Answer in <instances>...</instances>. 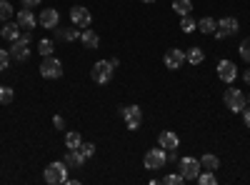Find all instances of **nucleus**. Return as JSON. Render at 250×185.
<instances>
[{
    "instance_id": "3",
    "label": "nucleus",
    "mask_w": 250,
    "mask_h": 185,
    "mask_svg": "<svg viewBox=\"0 0 250 185\" xmlns=\"http://www.w3.org/2000/svg\"><path fill=\"white\" fill-rule=\"evenodd\" d=\"M223 100H225V108L230 113H243V108H245V93L240 88H228Z\"/></svg>"
},
{
    "instance_id": "21",
    "label": "nucleus",
    "mask_w": 250,
    "mask_h": 185,
    "mask_svg": "<svg viewBox=\"0 0 250 185\" xmlns=\"http://www.w3.org/2000/svg\"><path fill=\"white\" fill-rule=\"evenodd\" d=\"M215 25H218V20L208 18V15L198 20V30H200V33H205V35H213V33H215Z\"/></svg>"
},
{
    "instance_id": "6",
    "label": "nucleus",
    "mask_w": 250,
    "mask_h": 185,
    "mask_svg": "<svg viewBox=\"0 0 250 185\" xmlns=\"http://www.w3.org/2000/svg\"><path fill=\"white\" fill-rule=\"evenodd\" d=\"M143 163H145L148 170H160V168H165V163H168V155H165L163 148H150L148 153H145Z\"/></svg>"
},
{
    "instance_id": "2",
    "label": "nucleus",
    "mask_w": 250,
    "mask_h": 185,
    "mask_svg": "<svg viewBox=\"0 0 250 185\" xmlns=\"http://www.w3.org/2000/svg\"><path fill=\"white\" fill-rule=\"evenodd\" d=\"M113 63L110 60H98V63L93 65V70H90V78L95 80L98 85H108L110 80H113Z\"/></svg>"
},
{
    "instance_id": "12",
    "label": "nucleus",
    "mask_w": 250,
    "mask_h": 185,
    "mask_svg": "<svg viewBox=\"0 0 250 185\" xmlns=\"http://www.w3.org/2000/svg\"><path fill=\"white\" fill-rule=\"evenodd\" d=\"M218 78L223 80V83H228V85L238 78V68H235L233 60H220L218 63Z\"/></svg>"
},
{
    "instance_id": "24",
    "label": "nucleus",
    "mask_w": 250,
    "mask_h": 185,
    "mask_svg": "<svg viewBox=\"0 0 250 185\" xmlns=\"http://www.w3.org/2000/svg\"><path fill=\"white\" fill-rule=\"evenodd\" d=\"M80 145H83V135H80V133L73 130V133L65 135V148H68V150H80Z\"/></svg>"
},
{
    "instance_id": "34",
    "label": "nucleus",
    "mask_w": 250,
    "mask_h": 185,
    "mask_svg": "<svg viewBox=\"0 0 250 185\" xmlns=\"http://www.w3.org/2000/svg\"><path fill=\"white\" fill-rule=\"evenodd\" d=\"M53 125H55L58 130H65V118H62V115H55V118H53Z\"/></svg>"
},
{
    "instance_id": "17",
    "label": "nucleus",
    "mask_w": 250,
    "mask_h": 185,
    "mask_svg": "<svg viewBox=\"0 0 250 185\" xmlns=\"http://www.w3.org/2000/svg\"><path fill=\"white\" fill-rule=\"evenodd\" d=\"M55 30V38L58 40H65V43H73V40H78L80 38V28L78 25H73V28H53Z\"/></svg>"
},
{
    "instance_id": "10",
    "label": "nucleus",
    "mask_w": 250,
    "mask_h": 185,
    "mask_svg": "<svg viewBox=\"0 0 250 185\" xmlns=\"http://www.w3.org/2000/svg\"><path fill=\"white\" fill-rule=\"evenodd\" d=\"M70 23L85 30V28H90V23H93V15H90V10H88V8L75 5V8H70Z\"/></svg>"
},
{
    "instance_id": "23",
    "label": "nucleus",
    "mask_w": 250,
    "mask_h": 185,
    "mask_svg": "<svg viewBox=\"0 0 250 185\" xmlns=\"http://www.w3.org/2000/svg\"><path fill=\"white\" fill-rule=\"evenodd\" d=\"M203 58H205V55H203V48H198V45H193L190 50L185 53V60H188L190 65H200V63H203Z\"/></svg>"
},
{
    "instance_id": "13",
    "label": "nucleus",
    "mask_w": 250,
    "mask_h": 185,
    "mask_svg": "<svg viewBox=\"0 0 250 185\" xmlns=\"http://www.w3.org/2000/svg\"><path fill=\"white\" fill-rule=\"evenodd\" d=\"M38 23L43 25V28H48V30H53L60 23V13L55 8H43V13L38 15Z\"/></svg>"
},
{
    "instance_id": "39",
    "label": "nucleus",
    "mask_w": 250,
    "mask_h": 185,
    "mask_svg": "<svg viewBox=\"0 0 250 185\" xmlns=\"http://www.w3.org/2000/svg\"><path fill=\"white\" fill-rule=\"evenodd\" d=\"M143 3H155V0H143Z\"/></svg>"
},
{
    "instance_id": "18",
    "label": "nucleus",
    "mask_w": 250,
    "mask_h": 185,
    "mask_svg": "<svg viewBox=\"0 0 250 185\" xmlns=\"http://www.w3.org/2000/svg\"><path fill=\"white\" fill-rule=\"evenodd\" d=\"M80 43H83V45H85L88 50H95V48L100 45V35H98L95 30H90V28H85V30H83V33H80Z\"/></svg>"
},
{
    "instance_id": "4",
    "label": "nucleus",
    "mask_w": 250,
    "mask_h": 185,
    "mask_svg": "<svg viewBox=\"0 0 250 185\" xmlns=\"http://www.w3.org/2000/svg\"><path fill=\"white\" fill-rule=\"evenodd\" d=\"M30 33L20 35L18 40H13V48H10V58L18 60V63H25V60L30 58Z\"/></svg>"
},
{
    "instance_id": "27",
    "label": "nucleus",
    "mask_w": 250,
    "mask_h": 185,
    "mask_svg": "<svg viewBox=\"0 0 250 185\" xmlns=\"http://www.w3.org/2000/svg\"><path fill=\"white\" fill-rule=\"evenodd\" d=\"M13 98H15L13 88H8V85H0V105H10Z\"/></svg>"
},
{
    "instance_id": "26",
    "label": "nucleus",
    "mask_w": 250,
    "mask_h": 185,
    "mask_svg": "<svg viewBox=\"0 0 250 185\" xmlns=\"http://www.w3.org/2000/svg\"><path fill=\"white\" fill-rule=\"evenodd\" d=\"M180 30L183 33H193V30H198V23H195L190 15H183L180 18Z\"/></svg>"
},
{
    "instance_id": "32",
    "label": "nucleus",
    "mask_w": 250,
    "mask_h": 185,
    "mask_svg": "<svg viewBox=\"0 0 250 185\" xmlns=\"http://www.w3.org/2000/svg\"><path fill=\"white\" fill-rule=\"evenodd\" d=\"M163 183H165V185H180V183H185V178H183L180 173H178V175H165Z\"/></svg>"
},
{
    "instance_id": "20",
    "label": "nucleus",
    "mask_w": 250,
    "mask_h": 185,
    "mask_svg": "<svg viewBox=\"0 0 250 185\" xmlns=\"http://www.w3.org/2000/svg\"><path fill=\"white\" fill-rule=\"evenodd\" d=\"M200 165H203V170H218L220 168V158L218 155H210V153H205L203 158H200Z\"/></svg>"
},
{
    "instance_id": "8",
    "label": "nucleus",
    "mask_w": 250,
    "mask_h": 185,
    "mask_svg": "<svg viewBox=\"0 0 250 185\" xmlns=\"http://www.w3.org/2000/svg\"><path fill=\"white\" fill-rule=\"evenodd\" d=\"M40 75H43V78H50V80L60 78V75H62V63H60L55 55L43 58V63H40Z\"/></svg>"
},
{
    "instance_id": "31",
    "label": "nucleus",
    "mask_w": 250,
    "mask_h": 185,
    "mask_svg": "<svg viewBox=\"0 0 250 185\" xmlns=\"http://www.w3.org/2000/svg\"><path fill=\"white\" fill-rule=\"evenodd\" d=\"M8 65H10V50L0 48V73H3V70H5Z\"/></svg>"
},
{
    "instance_id": "37",
    "label": "nucleus",
    "mask_w": 250,
    "mask_h": 185,
    "mask_svg": "<svg viewBox=\"0 0 250 185\" xmlns=\"http://www.w3.org/2000/svg\"><path fill=\"white\" fill-rule=\"evenodd\" d=\"M168 160H170V163H178V153H175V150H168Z\"/></svg>"
},
{
    "instance_id": "7",
    "label": "nucleus",
    "mask_w": 250,
    "mask_h": 185,
    "mask_svg": "<svg viewBox=\"0 0 250 185\" xmlns=\"http://www.w3.org/2000/svg\"><path fill=\"white\" fill-rule=\"evenodd\" d=\"M120 115L125 120V125H128V130H138L140 128V123H143L140 105H125V108H120Z\"/></svg>"
},
{
    "instance_id": "30",
    "label": "nucleus",
    "mask_w": 250,
    "mask_h": 185,
    "mask_svg": "<svg viewBox=\"0 0 250 185\" xmlns=\"http://www.w3.org/2000/svg\"><path fill=\"white\" fill-rule=\"evenodd\" d=\"M238 53H240V58L245 60V63H250V38H245L243 43H240V48H238Z\"/></svg>"
},
{
    "instance_id": "22",
    "label": "nucleus",
    "mask_w": 250,
    "mask_h": 185,
    "mask_svg": "<svg viewBox=\"0 0 250 185\" xmlns=\"http://www.w3.org/2000/svg\"><path fill=\"white\" fill-rule=\"evenodd\" d=\"M173 10L183 18V15H190L193 13V0H173Z\"/></svg>"
},
{
    "instance_id": "36",
    "label": "nucleus",
    "mask_w": 250,
    "mask_h": 185,
    "mask_svg": "<svg viewBox=\"0 0 250 185\" xmlns=\"http://www.w3.org/2000/svg\"><path fill=\"white\" fill-rule=\"evenodd\" d=\"M243 120H245V128H250V108H243Z\"/></svg>"
},
{
    "instance_id": "29",
    "label": "nucleus",
    "mask_w": 250,
    "mask_h": 185,
    "mask_svg": "<svg viewBox=\"0 0 250 185\" xmlns=\"http://www.w3.org/2000/svg\"><path fill=\"white\" fill-rule=\"evenodd\" d=\"M13 18V5L8 0H0V23H5V20Z\"/></svg>"
},
{
    "instance_id": "35",
    "label": "nucleus",
    "mask_w": 250,
    "mask_h": 185,
    "mask_svg": "<svg viewBox=\"0 0 250 185\" xmlns=\"http://www.w3.org/2000/svg\"><path fill=\"white\" fill-rule=\"evenodd\" d=\"M40 3H43V0H23V5H25V8H38Z\"/></svg>"
},
{
    "instance_id": "14",
    "label": "nucleus",
    "mask_w": 250,
    "mask_h": 185,
    "mask_svg": "<svg viewBox=\"0 0 250 185\" xmlns=\"http://www.w3.org/2000/svg\"><path fill=\"white\" fill-rule=\"evenodd\" d=\"M158 145H160V148H165V150H178L180 138H178L173 130H163V133L158 135Z\"/></svg>"
},
{
    "instance_id": "9",
    "label": "nucleus",
    "mask_w": 250,
    "mask_h": 185,
    "mask_svg": "<svg viewBox=\"0 0 250 185\" xmlns=\"http://www.w3.org/2000/svg\"><path fill=\"white\" fill-rule=\"evenodd\" d=\"M240 30V23H238V18H223V20H218V25H215V38L218 40H223V38H230V35H235Z\"/></svg>"
},
{
    "instance_id": "11",
    "label": "nucleus",
    "mask_w": 250,
    "mask_h": 185,
    "mask_svg": "<svg viewBox=\"0 0 250 185\" xmlns=\"http://www.w3.org/2000/svg\"><path fill=\"white\" fill-rule=\"evenodd\" d=\"M163 63H165V68H168V70H180V68L185 65V50H180V48H170L168 53H165Z\"/></svg>"
},
{
    "instance_id": "16",
    "label": "nucleus",
    "mask_w": 250,
    "mask_h": 185,
    "mask_svg": "<svg viewBox=\"0 0 250 185\" xmlns=\"http://www.w3.org/2000/svg\"><path fill=\"white\" fill-rule=\"evenodd\" d=\"M20 30H23V28H20L18 23H13V20H5V23H3V30H0V35H3V40L13 43V40H18L20 35H23Z\"/></svg>"
},
{
    "instance_id": "28",
    "label": "nucleus",
    "mask_w": 250,
    "mask_h": 185,
    "mask_svg": "<svg viewBox=\"0 0 250 185\" xmlns=\"http://www.w3.org/2000/svg\"><path fill=\"white\" fill-rule=\"evenodd\" d=\"M198 183H200V185H215V183H218V178H215V173H213V170H200Z\"/></svg>"
},
{
    "instance_id": "5",
    "label": "nucleus",
    "mask_w": 250,
    "mask_h": 185,
    "mask_svg": "<svg viewBox=\"0 0 250 185\" xmlns=\"http://www.w3.org/2000/svg\"><path fill=\"white\" fill-rule=\"evenodd\" d=\"M178 165H180V175H183L185 180H198V175H200V170H203L200 160H195V158H190V155L180 158Z\"/></svg>"
},
{
    "instance_id": "38",
    "label": "nucleus",
    "mask_w": 250,
    "mask_h": 185,
    "mask_svg": "<svg viewBox=\"0 0 250 185\" xmlns=\"http://www.w3.org/2000/svg\"><path fill=\"white\" fill-rule=\"evenodd\" d=\"M243 80H245V83H248V85H250V68H248V70H245V75H243Z\"/></svg>"
},
{
    "instance_id": "19",
    "label": "nucleus",
    "mask_w": 250,
    "mask_h": 185,
    "mask_svg": "<svg viewBox=\"0 0 250 185\" xmlns=\"http://www.w3.org/2000/svg\"><path fill=\"white\" fill-rule=\"evenodd\" d=\"M65 165L68 168H83V165H85V155H83L80 150H68L65 153Z\"/></svg>"
},
{
    "instance_id": "1",
    "label": "nucleus",
    "mask_w": 250,
    "mask_h": 185,
    "mask_svg": "<svg viewBox=\"0 0 250 185\" xmlns=\"http://www.w3.org/2000/svg\"><path fill=\"white\" fill-rule=\"evenodd\" d=\"M68 165H65V160H55V163H50V165L45 168V173H43V178H45V183L48 185H62V183H68Z\"/></svg>"
},
{
    "instance_id": "25",
    "label": "nucleus",
    "mask_w": 250,
    "mask_h": 185,
    "mask_svg": "<svg viewBox=\"0 0 250 185\" xmlns=\"http://www.w3.org/2000/svg\"><path fill=\"white\" fill-rule=\"evenodd\" d=\"M53 50H55V43H53V40H48V38H43V40L38 43V53L43 55V58L53 55Z\"/></svg>"
},
{
    "instance_id": "15",
    "label": "nucleus",
    "mask_w": 250,
    "mask_h": 185,
    "mask_svg": "<svg viewBox=\"0 0 250 185\" xmlns=\"http://www.w3.org/2000/svg\"><path fill=\"white\" fill-rule=\"evenodd\" d=\"M15 23L20 25V28H25V30H33L35 25H38V18L33 15V10L30 8H23L18 13V18H15Z\"/></svg>"
},
{
    "instance_id": "33",
    "label": "nucleus",
    "mask_w": 250,
    "mask_h": 185,
    "mask_svg": "<svg viewBox=\"0 0 250 185\" xmlns=\"http://www.w3.org/2000/svg\"><path fill=\"white\" fill-rule=\"evenodd\" d=\"M80 153L85 155V158H93V155H95V145H93V143H83V145H80Z\"/></svg>"
}]
</instances>
